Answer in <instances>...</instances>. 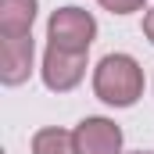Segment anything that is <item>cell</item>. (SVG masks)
<instances>
[{
	"label": "cell",
	"instance_id": "cell-10",
	"mask_svg": "<svg viewBox=\"0 0 154 154\" xmlns=\"http://www.w3.org/2000/svg\"><path fill=\"white\" fill-rule=\"evenodd\" d=\"M133 154H151V151H133Z\"/></svg>",
	"mask_w": 154,
	"mask_h": 154
},
{
	"label": "cell",
	"instance_id": "cell-7",
	"mask_svg": "<svg viewBox=\"0 0 154 154\" xmlns=\"http://www.w3.org/2000/svg\"><path fill=\"white\" fill-rule=\"evenodd\" d=\"M32 154H75V133L39 129L32 136Z\"/></svg>",
	"mask_w": 154,
	"mask_h": 154
},
{
	"label": "cell",
	"instance_id": "cell-8",
	"mask_svg": "<svg viewBox=\"0 0 154 154\" xmlns=\"http://www.w3.org/2000/svg\"><path fill=\"white\" fill-rule=\"evenodd\" d=\"M100 7H108L115 14H129V11H140L143 0H100Z\"/></svg>",
	"mask_w": 154,
	"mask_h": 154
},
{
	"label": "cell",
	"instance_id": "cell-2",
	"mask_svg": "<svg viewBox=\"0 0 154 154\" xmlns=\"http://www.w3.org/2000/svg\"><path fill=\"white\" fill-rule=\"evenodd\" d=\"M93 32H97L93 14H86V11H79V7H61V11H54V18H50V25H47L50 47L72 50V54H86L90 43H93Z\"/></svg>",
	"mask_w": 154,
	"mask_h": 154
},
{
	"label": "cell",
	"instance_id": "cell-5",
	"mask_svg": "<svg viewBox=\"0 0 154 154\" xmlns=\"http://www.w3.org/2000/svg\"><path fill=\"white\" fill-rule=\"evenodd\" d=\"M32 68V36H4L0 39V79L18 86L29 79Z\"/></svg>",
	"mask_w": 154,
	"mask_h": 154
},
{
	"label": "cell",
	"instance_id": "cell-6",
	"mask_svg": "<svg viewBox=\"0 0 154 154\" xmlns=\"http://www.w3.org/2000/svg\"><path fill=\"white\" fill-rule=\"evenodd\" d=\"M36 18V0H0V32L4 36H29Z\"/></svg>",
	"mask_w": 154,
	"mask_h": 154
},
{
	"label": "cell",
	"instance_id": "cell-9",
	"mask_svg": "<svg viewBox=\"0 0 154 154\" xmlns=\"http://www.w3.org/2000/svg\"><path fill=\"white\" fill-rule=\"evenodd\" d=\"M143 32H147V39L154 43V11H147V18H143Z\"/></svg>",
	"mask_w": 154,
	"mask_h": 154
},
{
	"label": "cell",
	"instance_id": "cell-1",
	"mask_svg": "<svg viewBox=\"0 0 154 154\" xmlns=\"http://www.w3.org/2000/svg\"><path fill=\"white\" fill-rule=\"evenodd\" d=\"M93 90L104 104L129 108L143 93V72L129 54H108L93 72Z\"/></svg>",
	"mask_w": 154,
	"mask_h": 154
},
{
	"label": "cell",
	"instance_id": "cell-3",
	"mask_svg": "<svg viewBox=\"0 0 154 154\" xmlns=\"http://www.w3.org/2000/svg\"><path fill=\"white\" fill-rule=\"evenodd\" d=\"M86 72V54H72V50H61V47H47V57H43V82L57 93L72 90Z\"/></svg>",
	"mask_w": 154,
	"mask_h": 154
},
{
	"label": "cell",
	"instance_id": "cell-4",
	"mask_svg": "<svg viewBox=\"0 0 154 154\" xmlns=\"http://www.w3.org/2000/svg\"><path fill=\"white\" fill-rule=\"evenodd\" d=\"M122 129L108 118H86L75 129V154H118Z\"/></svg>",
	"mask_w": 154,
	"mask_h": 154
}]
</instances>
